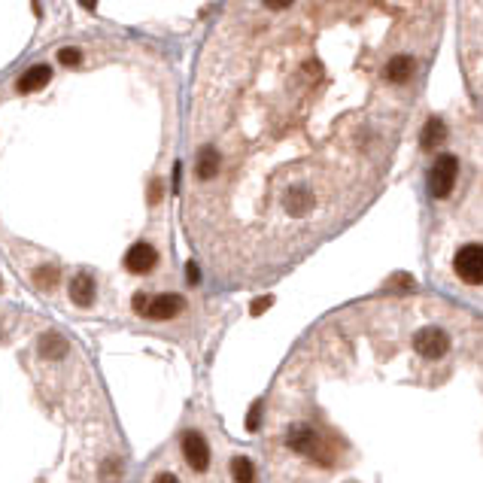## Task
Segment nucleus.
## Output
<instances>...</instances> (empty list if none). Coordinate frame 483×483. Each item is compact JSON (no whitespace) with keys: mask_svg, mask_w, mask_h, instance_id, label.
Wrapping results in <instances>:
<instances>
[{"mask_svg":"<svg viewBox=\"0 0 483 483\" xmlns=\"http://www.w3.org/2000/svg\"><path fill=\"white\" fill-rule=\"evenodd\" d=\"M453 271L468 286L483 283V246L480 243L462 246V250L456 253V258H453Z\"/></svg>","mask_w":483,"mask_h":483,"instance_id":"2","label":"nucleus"},{"mask_svg":"<svg viewBox=\"0 0 483 483\" xmlns=\"http://www.w3.org/2000/svg\"><path fill=\"white\" fill-rule=\"evenodd\" d=\"M155 265H159V253L149 243H134L125 253V267L131 274H149Z\"/></svg>","mask_w":483,"mask_h":483,"instance_id":"6","label":"nucleus"},{"mask_svg":"<svg viewBox=\"0 0 483 483\" xmlns=\"http://www.w3.org/2000/svg\"><path fill=\"white\" fill-rule=\"evenodd\" d=\"M262 4L267 6V9H289L295 0H262Z\"/></svg>","mask_w":483,"mask_h":483,"instance_id":"21","label":"nucleus"},{"mask_svg":"<svg viewBox=\"0 0 483 483\" xmlns=\"http://www.w3.org/2000/svg\"><path fill=\"white\" fill-rule=\"evenodd\" d=\"M70 298H73V304H80V307H92V304H95V280L88 277V274L73 277Z\"/></svg>","mask_w":483,"mask_h":483,"instance_id":"10","label":"nucleus"},{"mask_svg":"<svg viewBox=\"0 0 483 483\" xmlns=\"http://www.w3.org/2000/svg\"><path fill=\"white\" fill-rule=\"evenodd\" d=\"M80 4H83L85 9H95V6H97V0H80Z\"/></svg>","mask_w":483,"mask_h":483,"instance_id":"25","label":"nucleus"},{"mask_svg":"<svg viewBox=\"0 0 483 483\" xmlns=\"http://www.w3.org/2000/svg\"><path fill=\"white\" fill-rule=\"evenodd\" d=\"M186 307V301H183V295H174V292H164V295H155L152 301H149V310H146V317H152V319H159V322H164V319H174L179 310Z\"/></svg>","mask_w":483,"mask_h":483,"instance_id":"7","label":"nucleus"},{"mask_svg":"<svg viewBox=\"0 0 483 483\" xmlns=\"http://www.w3.org/2000/svg\"><path fill=\"white\" fill-rule=\"evenodd\" d=\"M159 198H161V183L155 179V183L149 186V201H152V204H159Z\"/></svg>","mask_w":483,"mask_h":483,"instance_id":"22","label":"nucleus"},{"mask_svg":"<svg viewBox=\"0 0 483 483\" xmlns=\"http://www.w3.org/2000/svg\"><path fill=\"white\" fill-rule=\"evenodd\" d=\"M33 280H37V286H40V289H52L55 283H58V271H55L52 265H43V267H37V274H33Z\"/></svg>","mask_w":483,"mask_h":483,"instance_id":"16","label":"nucleus"},{"mask_svg":"<svg viewBox=\"0 0 483 483\" xmlns=\"http://www.w3.org/2000/svg\"><path fill=\"white\" fill-rule=\"evenodd\" d=\"M456 171H459V161L453 159V155H441V159L432 164V171H429V192H432V198H447V195L453 192Z\"/></svg>","mask_w":483,"mask_h":483,"instance_id":"4","label":"nucleus"},{"mask_svg":"<svg viewBox=\"0 0 483 483\" xmlns=\"http://www.w3.org/2000/svg\"><path fill=\"white\" fill-rule=\"evenodd\" d=\"M152 483H179V480H176L174 474H167V471H164V474H159V477H155Z\"/></svg>","mask_w":483,"mask_h":483,"instance_id":"24","label":"nucleus"},{"mask_svg":"<svg viewBox=\"0 0 483 483\" xmlns=\"http://www.w3.org/2000/svg\"><path fill=\"white\" fill-rule=\"evenodd\" d=\"M183 456H186V462L192 465V471H207V465H210V447H207V441L201 437V432H186L183 435Z\"/></svg>","mask_w":483,"mask_h":483,"instance_id":"5","label":"nucleus"},{"mask_svg":"<svg viewBox=\"0 0 483 483\" xmlns=\"http://www.w3.org/2000/svg\"><path fill=\"white\" fill-rule=\"evenodd\" d=\"M186 274H189V283H198V280H201L198 265H195V262H189V265H186Z\"/></svg>","mask_w":483,"mask_h":483,"instance_id":"23","label":"nucleus"},{"mask_svg":"<svg viewBox=\"0 0 483 483\" xmlns=\"http://www.w3.org/2000/svg\"><path fill=\"white\" fill-rule=\"evenodd\" d=\"M49 80H52L49 64H33L31 70H25V73L18 76V92H21V95H28V92H40L43 85H49Z\"/></svg>","mask_w":483,"mask_h":483,"instance_id":"8","label":"nucleus"},{"mask_svg":"<svg viewBox=\"0 0 483 483\" xmlns=\"http://www.w3.org/2000/svg\"><path fill=\"white\" fill-rule=\"evenodd\" d=\"M274 304V298L271 295H265V298H258V301H253V317H258V313H265L267 307Z\"/></svg>","mask_w":483,"mask_h":483,"instance_id":"19","label":"nucleus"},{"mask_svg":"<svg viewBox=\"0 0 483 483\" xmlns=\"http://www.w3.org/2000/svg\"><path fill=\"white\" fill-rule=\"evenodd\" d=\"M286 447L292 453H301V456H310L317 459L319 465H329V456H325V447L319 441L317 429H310V425H292L286 432Z\"/></svg>","mask_w":483,"mask_h":483,"instance_id":"1","label":"nucleus"},{"mask_svg":"<svg viewBox=\"0 0 483 483\" xmlns=\"http://www.w3.org/2000/svg\"><path fill=\"white\" fill-rule=\"evenodd\" d=\"M413 350L423 359H444L450 353V334L444 329H437V325H429V329L413 334Z\"/></svg>","mask_w":483,"mask_h":483,"instance_id":"3","label":"nucleus"},{"mask_svg":"<svg viewBox=\"0 0 483 483\" xmlns=\"http://www.w3.org/2000/svg\"><path fill=\"white\" fill-rule=\"evenodd\" d=\"M231 477L238 483H255V465L246 456H234L231 459Z\"/></svg>","mask_w":483,"mask_h":483,"instance_id":"14","label":"nucleus"},{"mask_svg":"<svg viewBox=\"0 0 483 483\" xmlns=\"http://www.w3.org/2000/svg\"><path fill=\"white\" fill-rule=\"evenodd\" d=\"M134 310L143 313V317H146V310H149V298H146L143 292H137V295H134Z\"/></svg>","mask_w":483,"mask_h":483,"instance_id":"20","label":"nucleus"},{"mask_svg":"<svg viewBox=\"0 0 483 483\" xmlns=\"http://www.w3.org/2000/svg\"><path fill=\"white\" fill-rule=\"evenodd\" d=\"M383 76H386V80H389L392 85L408 83L410 76H413V58H410V55H392V58L386 61Z\"/></svg>","mask_w":483,"mask_h":483,"instance_id":"9","label":"nucleus"},{"mask_svg":"<svg viewBox=\"0 0 483 483\" xmlns=\"http://www.w3.org/2000/svg\"><path fill=\"white\" fill-rule=\"evenodd\" d=\"M447 140V128H444V122L441 119H429L425 122V128H423V137H420V143H423V149H437Z\"/></svg>","mask_w":483,"mask_h":483,"instance_id":"12","label":"nucleus"},{"mask_svg":"<svg viewBox=\"0 0 483 483\" xmlns=\"http://www.w3.org/2000/svg\"><path fill=\"white\" fill-rule=\"evenodd\" d=\"M258 423H262V404H253L250 413H246V429L258 432Z\"/></svg>","mask_w":483,"mask_h":483,"instance_id":"18","label":"nucleus"},{"mask_svg":"<svg viewBox=\"0 0 483 483\" xmlns=\"http://www.w3.org/2000/svg\"><path fill=\"white\" fill-rule=\"evenodd\" d=\"M219 167H222V159H219V152L216 149H201L198 152V161H195V174H198V179H213L219 174Z\"/></svg>","mask_w":483,"mask_h":483,"instance_id":"11","label":"nucleus"},{"mask_svg":"<svg viewBox=\"0 0 483 483\" xmlns=\"http://www.w3.org/2000/svg\"><path fill=\"white\" fill-rule=\"evenodd\" d=\"M58 61H61L64 67H80L83 52H80V49H73V46H64V49L58 52Z\"/></svg>","mask_w":483,"mask_h":483,"instance_id":"17","label":"nucleus"},{"mask_svg":"<svg viewBox=\"0 0 483 483\" xmlns=\"http://www.w3.org/2000/svg\"><path fill=\"white\" fill-rule=\"evenodd\" d=\"M122 477V459L119 456H107L104 465H100V480L104 483H119Z\"/></svg>","mask_w":483,"mask_h":483,"instance_id":"15","label":"nucleus"},{"mask_svg":"<svg viewBox=\"0 0 483 483\" xmlns=\"http://www.w3.org/2000/svg\"><path fill=\"white\" fill-rule=\"evenodd\" d=\"M64 353H67V341L61 338V334L49 331V334H43V338H40V356H46V359H61Z\"/></svg>","mask_w":483,"mask_h":483,"instance_id":"13","label":"nucleus"}]
</instances>
